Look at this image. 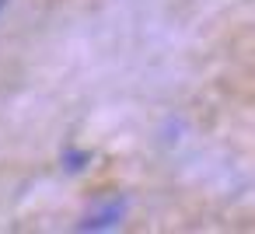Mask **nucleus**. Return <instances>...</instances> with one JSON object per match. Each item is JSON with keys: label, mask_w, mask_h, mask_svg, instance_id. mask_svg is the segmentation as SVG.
Returning a JSON list of instances; mask_svg holds the SVG:
<instances>
[{"label": "nucleus", "mask_w": 255, "mask_h": 234, "mask_svg": "<svg viewBox=\"0 0 255 234\" xmlns=\"http://www.w3.org/2000/svg\"><path fill=\"white\" fill-rule=\"evenodd\" d=\"M119 217H123V203H112V206H105V210L91 213L81 227H84V231H105V227H116V224H119Z\"/></svg>", "instance_id": "f257e3e1"}, {"label": "nucleus", "mask_w": 255, "mask_h": 234, "mask_svg": "<svg viewBox=\"0 0 255 234\" xmlns=\"http://www.w3.org/2000/svg\"><path fill=\"white\" fill-rule=\"evenodd\" d=\"M0 7H4V0H0Z\"/></svg>", "instance_id": "f03ea898"}]
</instances>
